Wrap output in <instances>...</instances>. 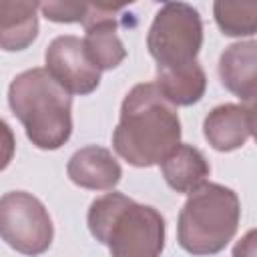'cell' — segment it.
I'll use <instances>...</instances> for the list:
<instances>
[{
  "instance_id": "obj_1",
  "label": "cell",
  "mask_w": 257,
  "mask_h": 257,
  "mask_svg": "<svg viewBox=\"0 0 257 257\" xmlns=\"http://www.w3.org/2000/svg\"><path fill=\"white\" fill-rule=\"evenodd\" d=\"M181 143V118L155 82L135 84L122 104L112 133L114 153L133 167L159 165Z\"/></svg>"
},
{
  "instance_id": "obj_2",
  "label": "cell",
  "mask_w": 257,
  "mask_h": 257,
  "mask_svg": "<svg viewBox=\"0 0 257 257\" xmlns=\"http://www.w3.org/2000/svg\"><path fill=\"white\" fill-rule=\"evenodd\" d=\"M86 225L114 257H157L165 249L163 215L116 191L90 203Z\"/></svg>"
},
{
  "instance_id": "obj_3",
  "label": "cell",
  "mask_w": 257,
  "mask_h": 257,
  "mask_svg": "<svg viewBox=\"0 0 257 257\" xmlns=\"http://www.w3.org/2000/svg\"><path fill=\"white\" fill-rule=\"evenodd\" d=\"M8 104L22 122L28 141L42 151H56L72 135V96L46 68H28L8 86Z\"/></svg>"
},
{
  "instance_id": "obj_4",
  "label": "cell",
  "mask_w": 257,
  "mask_h": 257,
  "mask_svg": "<svg viewBox=\"0 0 257 257\" xmlns=\"http://www.w3.org/2000/svg\"><path fill=\"white\" fill-rule=\"evenodd\" d=\"M241 221V203L233 189L219 183H203L189 193L179 219L177 241L193 255L223 251L235 237Z\"/></svg>"
},
{
  "instance_id": "obj_5",
  "label": "cell",
  "mask_w": 257,
  "mask_h": 257,
  "mask_svg": "<svg viewBox=\"0 0 257 257\" xmlns=\"http://www.w3.org/2000/svg\"><path fill=\"white\" fill-rule=\"evenodd\" d=\"M203 46V20L197 8L181 0L165 2L149 28L147 48L157 70H179L197 62Z\"/></svg>"
},
{
  "instance_id": "obj_6",
  "label": "cell",
  "mask_w": 257,
  "mask_h": 257,
  "mask_svg": "<svg viewBox=\"0 0 257 257\" xmlns=\"http://www.w3.org/2000/svg\"><path fill=\"white\" fill-rule=\"evenodd\" d=\"M0 239L18 253L40 255L54 239L48 209L26 191H8L0 197Z\"/></svg>"
},
{
  "instance_id": "obj_7",
  "label": "cell",
  "mask_w": 257,
  "mask_h": 257,
  "mask_svg": "<svg viewBox=\"0 0 257 257\" xmlns=\"http://www.w3.org/2000/svg\"><path fill=\"white\" fill-rule=\"evenodd\" d=\"M46 72L70 94H90L100 84V68L88 58L82 38L56 36L44 52Z\"/></svg>"
},
{
  "instance_id": "obj_8",
  "label": "cell",
  "mask_w": 257,
  "mask_h": 257,
  "mask_svg": "<svg viewBox=\"0 0 257 257\" xmlns=\"http://www.w3.org/2000/svg\"><path fill=\"white\" fill-rule=\"evenodd\" d=\"M255 128L253 104L225 102L215 106L203 120V135L207 143L219 153H231L241 149Z\"/></svg>"
},
{
  "instance_id": "obj_9",
  "label": "cell",
  "mask_w": 257,
  "mask_h": 257,
  "mask_svg": "<svg viewBox=\"0 0 257 257\" xmlns=\"http://www.w3.org/2000/svg\"><path fill=\"white\" fill-rule=\"evenodd\" d=\"M68 179L88 191H112L122 177V169L112 153L98 145L78 149L66 163Z\"/></svg>"
},
{
  "instance_id": "obj_10",
  "label": "cell",
  "mask_w": 257,
  "mask_h": 257,
  "mask_svg": "<svg viewBox=\"0 0 257 257\" xmlns=\"http://www.w3.org/2000/svg\"><path fill=\"white\" fill-rule=\"evenodd\" d=\"M221 84L245 104H253L257 96V42L241 40L229 44L217 66Z\"/></svg>"
},
{
  "instance_id": "obj_11",
  "label": "cell",
  "mask_w": 257,
  "mask_h": 257,
  "mask_svg": "<svg viewBox=\"0 0 257 257\" xmlns=\"http://www.w3.org/2000/svg\"><path fill=\"white\" fill-rule=\"evenodd\" d=\"M36 0H0V48L20 52L38 36Z\"/></svg>"
},
{
  "instance_id": "obj_12",
  "label": "cell",
  "mask_w": 257,
  "mask_h": 257,
  "mask_svg": "<svg viewBox=\"0 0 257 257\" xmlns=\"http://www.w3.org/2000/svg\"><path fill=\"white\" fill-rule=\"evenodd\" d=\"M161 173L167 185L183 195H189L211 175V165L207 157L193 145H177L161 163Z\"/></svg>"
},
{
  "instance_id": "obj_13",
  "label": "cell",
  "mask_w": 257,
  "mask_h": 257,
  "mask_svg": "<svg viewBox=\"0 0 257 257\" xmlns=\"http://www.w3.org/2000/svg\"><path fill=\"white\" fill-rule=\"evenodd\" d=\"M84 50L100 70H112L126 58V48L116 34L112 16H88L84 20Z\"/></svg>"
},
{
  "instance_id": "obj_14",
  "label": "cell",
  "mask_w": 257,
  "mask_h": 257,
  "mask_svg": "<svg viewBox=\"0 0 257 257\" xmlns=\"http://www.w3.org/2000/svg\"><path fill=\"white\" fill-rule=\"evenodd\" d=\"M161 94L175 106L197 104L207 90V74L199 62L179 70H157L155 78Z\"/></svg>"
},
{
  "instance_id": "obj_15",
  "label": "cell",
  "mask_w": 257,
  "mask_h": 257,
  "mask_svg": "<svg viewBox=\"0 0 257 257\" xmlns=\"http://www.w3.org/2000/svg\"><path fill=\"white\" fill-rule=\"evenodd\" d=\"M219 30L231 38H251L257 32V0H213Z\"/></svg>"
},
{
  "instance_id": "obj_16",
  "label": "cell",
  "mask_w": 257,
  "mask_h": 257,
  "mask_svg": "<svg viewBox=\"0 0 257 257\" xmlns=\"http://www.w3.org/2000/svg\"><path fill=\"white\" fill-rule=\"evenodd\" d=\"M42 16L56 24H82L88 14V0H36Z\"/></svg>"
},
{
  "instance_id": "obj_17",
  "label": "cell",
  "mask_w": 257,
  "mask_h": 257,
  "mask_svg": "<svg viewBox=\"0 0 257 257\" xmlns=\"http://www.w3.org/2000/svg\"><path fill=\"white\" fill-rule=\"evenodd\" d=\"M14 153H16L14 133H12L10 124L4 118H0V173L4 169H8V165L14 159Z\"/></svg>"
},
{
  "instance_id": "obj_18",
  "label": "cell",
  "mask_w": 257,
  "mask_h": 257,
  "mask_svg": "<svg viewBox=\"0 0 257 257\" xmlns=\"http://www.w3.org/2000/svg\"><path fill=\"white\" fill-rule=\"evenodd\" d=\"M137 0H88V16H114L118 10L131 6ZM84 24V22H82Z\"/></svg>"
}]
</instances>
